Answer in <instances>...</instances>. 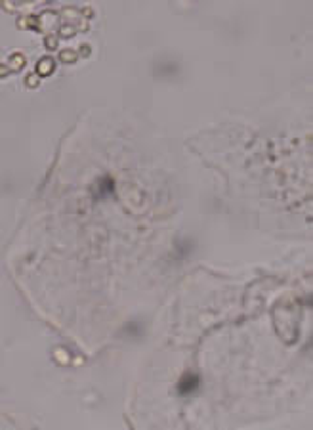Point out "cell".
<instances>
[{"label":"cell","instance_id":"cell-1","mask_svg":"<svg viewBox=\"0 0 313 430\" xmlns=\"http://www.w3.org/2000/svg\"><path fill=\"white\" fill-rule=\"evenodd\" d=\"M197 387H199V379H197L193 373H187V375L180 380V387H178V390H180V394L187 396V394L195 392Z\"/></svg>","mask_w":313,"mask_h":430}]
</instances>
